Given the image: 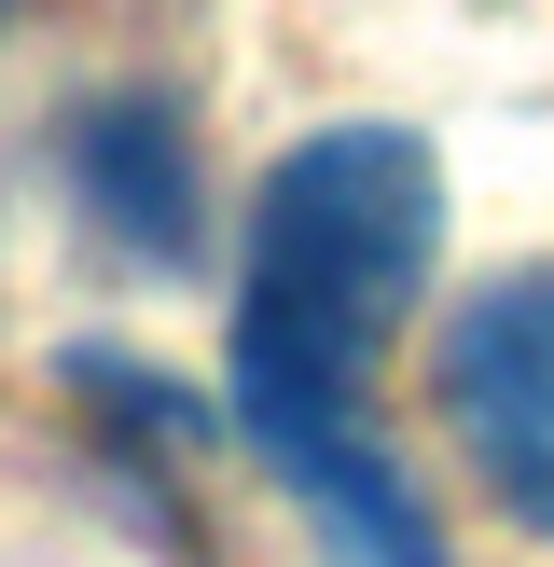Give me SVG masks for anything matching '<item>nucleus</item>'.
<instances>
[{"instance_id": "2", "label": "nucleus", "mask_w": 554, "mask_h": 567, "mask_svg": "<svg viewBox=\"0 0 554 567\" xmlns=\"http://www.w3.org/2000/svg\"><path fill=\"white\" fill-rule=\"evenodd\" d=\"M443 430L471 443L499 513L554 540V264H513L443 319Z\"/></svg>"}, {"instance_id": "4", "label": "nucleus", "mask_w": 554, "mask_h": 567, "mask_svg": "<svg viewBox=\"0 0 554 567\" xmlns=\"http://www.w3.org/2000/svg\"><path fill=\"white\" fill-rule=\"evenodd\" d=\"M70 194L98 208L111 249L138 264H194V138L166 97H98L70 125Z\"/></svg>"}, {"instance_id": "3", "label": "nucleus", "mask_w": 554, "mask_h": 567, "mask_svg": "<svg viewBox=\"0 0 554 567\" xmlns=\"http://www.w3.org/2000/svg\"><path fill=\"white\" fill-rule=\"evenodd\" d=\"M264 471L305 498L319 526V567H443L430 540V498L402 485V457L375 443V415H332V430H277Z\"/></svg>"}, {"instance_id": "1", "label": "nucleus", "mask_w": 554, "mask_h": 567, "mask_svg": "<svg viewBox=\"0 0 554 567\" xmlns=\"http://www.w3.org/2000/svg\"><path fill=\"white\" fill-rule=\"evenodd\" d=\"M443 249V166L416 125H319L277 153L249 208V291H236V430H332L375 388V347L430 291Z\"/></svg>"}]
</instances>
